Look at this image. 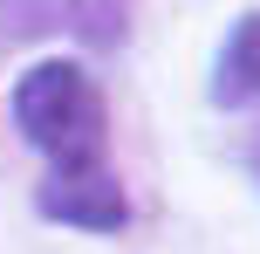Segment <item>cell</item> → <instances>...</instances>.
<instances>
[{
  "instance_id": "1",
  "label": "cell",
  "mask_w": 260,
  "mask_h": 254,
  "mask_svg": "<svg viewBox=\"0 0 260 254\" xmlns=\"http://www.w3.org/2000/svg\"><path fill=\"white\" fill-rule=\"evenodd\" d=\"M14 124L55 172H96L103 165V96L76 62H35L14 82Z\"/></svg>"
},
{
  "instance_id": "2",
  "label": "cell",
  "mask_w": 260,
  "mask_h": 254,
  "mask_svg": "<svg viewBox=\"0 0 260 254\" xmlns=\"http://www.w3.org/2000/svg\"><path fill=\"white\" fill-rule=\"evenodd\" d=\"M41 213L69 220V227H89V234H117L130 220V206H123L117 179H103V172H55L48 192H41Z\"/></svg>"
},
{
  "instance_id": "3",
  "label": "cell",
  "mask_w": 260,
  "mask_h": 254,
  "mask_svg": "<svg viewBox=\"0 0 260 254\" xmlns=\"http://www.w3.org/2000/svg\"><path fill=\"white\" fill-rule=\"evenodd\" d=\"M212 103L219 110H240V103H260V14L226 35L219 62H212Z\"/></svg>"
},
{
  "instance_id": "4",
  "label": "cell",
  "mask_w": 260,
  "mask_h": 254,
  "mask_svg": "<svg viewBox=\"0 0 260 254\" xmlns=\"http://www.w3.org/2000/svg\"><path fill=\"white\" fill-rule=\"evenodd\" d=\"M76 0H0V35L21 41V35H48V27L69 21Z\"/></svg>"
}]
</instances>
